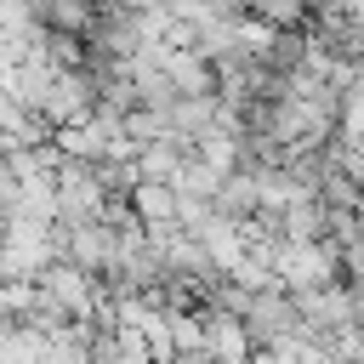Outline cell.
Segmentation results:
<instances>
[{"mask_svg": "<svg viewBox=\"0 0 364 364\" xmlns=\"http://www.w3.org/2000/svg\"><path fill=\"white\" fill-rule=\"evenodd\" d=\"M176 210H182V193L171 182H154V176H136L131 188V216L142 228H176Z\"/></svg>", "mask_w": 364, "mask_h": 364, "instance_id": "cell-1", "label": "cell"}]
</instances>
